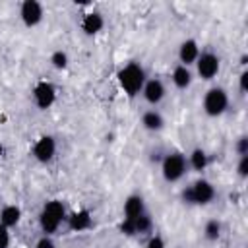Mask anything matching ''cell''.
Returning <instances> with one entry per match:
<instances>
[{"label": "cell", "mask_w": 248, "mask_h": 248, "mask_svg": "<svg viewBox=\"0 0 248 248\" xmlns=\"http://www.w3.org/2000/svg\"><path fill=\"white\" fill-rule=\"evenodd\" d=\"M165 83L159 79V78H151V79H145L143 83V89H141V95L143 99L149 103V105H159L163 99H165Z\"/></svg>", "instance_id": "30bf717a"}, {"label": "cell", "mask_w": 248, "mask_h": 248, "mask_svg": "<svg viewBox=\"0 0 248 248\" xmlns=\"http://www.w3.org/2000/svg\"><path fill=\"white\" fill-rule=\"evenodd\" d=\"M238 83H240V91L246 93V89H248V70H242V72H240Z\"/></svg>", "instance_id": "83f0119b"}, {"label": "cell", "mask_w": 248, "mask_h": 248, "mask_svg": "<svg viewBox=\"0 0 248 248\" xmlns=\"http://www.w3.org/2000/svg\"><path fill=\"white\" fill-rule=\"evenodd\" d=\"M202 105L207 116H221L229 107V95L223 87H211L205 91Z\"/></svg>", "instance_id": "5b68a950"}, {"label": "cell", "mask_w": 248, "mask_h": 248, "mask_svg": "<svg viewBox=\"0 0 248 248\" xmlns=\"http://www.w3.org/2000/svg\"><path fill=\"white\" fill-rule=\"evenodd\" d=\"M207 163H209V157H207V153L202 149V147H196V149H192L190 151V155H188V165L194 169V170H203L205 167H207Z\"/></svg>", "instance_id": "ac0fdd59"}, {"label": "cell", "mask_w": 248, "mask_h": 248, "mask_svg": "<svg viewBox=\"0 0 248 248\" xmlns=\"http://www.w3.org/2000/svg\"><path fill=\"white\" fill-rule=\"evenodd\" d=\"M43 4L37 2V0H25L21 2V8H19V17L21 21L27 25V27H35L43 21Z\"/></svg>", "instance_id": "9c48e42d"}, {"label": "cell", "mask_w": 248, "mask_h": 248, "mask_svg": "<svg viewBox=\"0 0 248 248\" xmlns=\"http://www.w3.org/2000/svg\"><path fill=\"white\" fill-rule=\"evenodd\" d=\"M103 27H105V17H103L101 12L93 10V12L83 14V17H81V31L85 35H97L99 31H103Z\"/></svg>", "instance_id": "7c38bea8"}, {"label": "cell", "mask_w": 248, "mask_h": 248, "mask_svg": "<svg viewBox=\"0 0 248 248\" xmlns=\"http://www.w3.org/2000/svg\"><path fill=\"white\" fill-rule=\"evenodd\" d=\"M221 62L219 56L213 52H200L198 60H196V72L202 79H213L219 74Z\"/></svg>", "instance_id": "52a82bcc"}, {"label": "cell", "mask_w": 248, "mask_h": 248, "mask_svg": "<svg viewBox=\"0 0 248 248\" xmlns=\"http://www.w3.org/2000/svg\"><path fill=\"white\" fill-rule=\"evenodd\" d=\"M200 56V45L196 39H186L182 41L180 48H178V58H180V64L182 66H190V64H196Z\"/></svg>", "instance_id": "4fadbf2b"}, {"label": "cell", "mask_w": 248, "mask_h": 248, "mask_svg": "<svg viewBox=\"0 0 248 248\" xmlns=\"http://www.w3.org/2000/svg\"><path fill=\"white\" fill-rule=\"evenodd\" d=\"M141 126L145 130H149V132H159L165 126V118H163V114L159 110L151 108V110H145L141 114Z\"/></svg>", "instance_id": "9a60e30c"}, {"label": "cell", "mask_w": 248, "mask_h": 248, "mask_svg": "<svg viewBox=\"0 0 248 248\" xmlns=\"http://www.w3.org/2000/svg\"><path fill=\"white\" fill-rule=\"evenodd\" d=\"M145 248H165V240H163V236H159V234H153V236L147 240Z\"/></svg>", "instance_id": "484cf974"}, {"label": "cell", "mask_w": 248, "mask_h": 248, "mask_svg": "<svg viewBox=\"0 0 248 248\" xmlns=\"http://www.w3.org/2000/svg\"><path fill=\"white\" fill-rule=\"evenodd\" d=\"M170 79H172V83H174L176 89H186V87L192 85V72H190L188 66L178 64V66H174Z\"/></svg>", "instance_id": "2e32d148"}, {"label": "cell", "mask_w": 248, "mask_h": 248, "mask_svg": "<svg viewBox=\"0 0 248 248\" xmlns=\"http://www.w3.org/2000/svg\"><path fill=\"white\" fill-rule=\"evenodd\" d=\"M50 64H52V68H56V70H66L68 64H70L68 52H64V50H54V52L50 54Z\"/></svg>", "instance_id": "44dd1931"}, {"label": "cell", "mask_w": 248, "mask_h": 248, "mask_svg": "<svg viewBox=\"0 0 248 248\" xmlns=\"http://www.w3.org/2000/svg\"><path fill=\"white\" fill-rule=\"evenodd\" d=\"M68 227H70L74 232L89 231V229L93 227L91 211H89V209H78V211H72L70 217H68Z\"/></svg>", "instance_id": "8fae6325"}, {"label": "cell", "mask_w": 248, "mask_h": 248, "mask_svg": "<svg viewBox=\"0 0 248 248\" xmlns=\"http://www.w3.org/2000/svg\"><path fill=\"white\" fill-rule=\"evenodd\" d=\"M4 153H6V149H4V143L0 141V157H4Z\"/></svg>", "instance_id": "f1b7e54d"}, {"label": "cell", "mask_w": 248, "mask_h": 248, "mask_svg": "<svg viewBox=\"0 0 248 248\" xmlns=\"http://www.w3.org/2000/svg\"><path fill=\"white\" fill-rule=\"evenodd\" d=\"M33 157L39 161V163H48L54 159L56 155V140L52 136H41L35 143H33V149H31Z\"/></svg>", "instance_id": "ba28073f"}, {"label": "cell", "mask_w": 248, "mask_h": 248, "mask_svg": "<svg viewBox=\"0 0 248 248\" xmlns=\"http://www.w3.org/2000/svg\"><path fill=\"white\" fill-rule=\"evenodd\" d=\"M19 221H21V209H19L17 205L10 203V205H4V207L0 209V223H2L4 227L12 229V227H16Z\"/></svg>", "instance_id": "e0dca14e"}, {"label": "cell", "mask_w": 248, "mask_h": 248, "mask_svg": "<svg viewBox=\"0 0 248 248\" xmlns=\"http://www.w3.org/2000/svg\"><path fill=\"white\" fill-rule=\"evenodd\" d=\"M141 213H145L143 198L138 194H132L124 200V217L126 219H138Z\"/></svg>", "instance_id": "5bb4252c"}, {"label": "cell", "mask_w": 248, "mask_h": 248, "mask_svg": "<svg viewBox=\"0 0 248 248\" xmlns=\"http://www.w3.org/2000/svg\"><path fill=\"white\" fill-rule=\"evenodd\" d=\"M66 219V209H64V203L60 200H50L43 205L41 209V215H39V225H41V231L45 234H52L58 231V227L62 225V221Z\"/></svg>", "instance_id": "7a4b0ae2"}, {"label": "cell", "mask_w": 248, "mask_h": 248, "mask_svg": "<svg viewBox=\"0 0 248 248\" xmlns=\"http://www.w3.org/2000/svg\"><path fill=\"white\" fill-rule=\"evenodd\" d=\"M134 223H136V234H147L153 229V221L149 213H141L138 219H134Z\"/></svg>", "instance_id": "ffe728a7"}, {"label": "cell", "mask_w": 248, "mask_h": 248, "mask_svg": "<svg viewBox=\"0 0 248 248\" xmlns=\"http://www.w3.org/2000/svg\"><path fill=\"white\" fill-rule=\"evenodd\" d=\"M0 248H10V229L0 223Z\"/></svg>", "instance_id": "cb8c5ba5"}, {"label": "cell", "mask_w": 248, "mask_h": 248, "mask_svg": "<svg viewBox=\"0 0 248 248\" xmlns=\"http://www.w3.org/2000/svg\"><path fill=\"white\" fill-rule=\"evenodd\" d=\"M116 78H118V83H120V87L124 89V93L128 97H136L138 93H141L143 83L147 79L143 66L138 64V62H128L124 68L118 70Z\"/></svg>", "instance_id": "6da1fadb"}, {"label": "cell", "mask_w": 248, "mask_h": 248, "mask_svg": "<svg viewBox=\"0 0 248 248\" xmlns=\"http://www.w3.org/2000/svg\"><path fill=\"white\" fill-rule=\"evenodd\" d=\"M213 198H215V186L205 178H200L182 190V202L184 203L207 205L213 202Z\"/></svg>", "instance_id": "3957f363"}, {"label": "cell", "mask_w": 248, "mask_h": 248, "mask_svg": "<svg viewBox=\"0 0 248 248\" xmlns=\"http://www.w3.org/2000/svg\"><path fill=\"white\" fill-rule=\"evenodd\" d=\"M33 101L41 110L50 108L56 101V87L46 79H39L33 85Z\"/></svg>", "instance_id": "8992f818"}, {"label": "cell", "mask_w": 248, "mask_h": 248, "mask_svg": "<svg viewBox=\"0 0 248 248\" xmlns=\"http://www.w3.org/2000/svg\"><path fill=\"white\" fill-rule=\"evenodd\" d=\"M221 223L217 221V219H209L205 225H203V236L207 238V240H217L219 236H221Z\"/></svg>", "instance_id": "d6986e66"}, {"label": "cell", "mask_w": 248, "mask_h": 248, "mask_svg": "<svg viewBox=\"0 0 248 248\" xmlns=\"http://www.w3.org/2000/svg\"><path fill=\"white\" fill-rule=\"evenodd\" d=\"M35 248H56V244H54L52 236H48V234H43V236L37 240Z\"/></svg>", "instance_id": "d4e9b609"}, {"label": "cell", "mask_w": 248, "mask_h": 248, "mask_svg": "<svg viewBox=\"0 0 248 248\" xmlns=\"http://www.w3.org/2000/svg\"><path fill=\"white\" fill-rule=\"evenodd\" d=\"M236 172L240 178H246L248 176V155H240V161L236 165Z\"/></svg>", "instance_id": "603a6c76"}, {"label": "cell", "mask_w": 248, "mask_h": 248, "mask_svg": "<svg viewBox=\"0 0 248 248\" xmlns=\"http://www.w3.org/2000/svg\"><path fill=\"white\" fill-rule=\"evenodd\" d=\"M186 169H188V161L178 151L165 155L161 161V174L167 182H178L186 174Z\"/></svg>", "instance_id": "277c9868"}, {"label": "cell", "mask_w": 248, "mask_h": 248, "mask_svg": "<svg viewBox=\"0 0 248 248\" xmlns=\"http://www.w3.org/2000/svg\"><path fill=\"white\" fill-rule=\"evenodd\" d=\"M236 153L238 155H248V138L246 136L238 138V141H236Z\"/></svg>", "instance_id": "4316f807"}, {"label": "cell", "mask_w": 248, "mask_h": 248, "mask_svg": "<svg viewBox=\"0 0 248 248\" xmlns=\"http://www.w3.org/2000/svg\"><path fill=\"white\" fill-rule=\"evenodd\" d=\"M120 232L122 234H126V236H134L136 234V223H134V219H122V223H120Z\"/></svg>", "instance_id": "7402d4cb"}]
</instances>
